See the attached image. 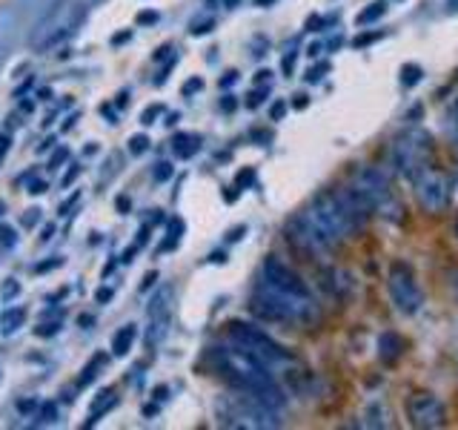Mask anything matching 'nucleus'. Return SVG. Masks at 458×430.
I'll return each mask as SVG.
<instances>
[{
	"instance_id": "1",
	"label": "nucleus",
	"mask_w": 458,
	"mask_h": 430,
	"mask_svg": "<svg viewBox=\"0 0 458 430\" xmlns=\"http://www.w3.org/2000/svg\"><path fill=\"white\" fill-rule=\"evenodd\" d=\"M206 361L212 364V370H215L221 379H226L235 390H247V393L258 396V399L264 405H269L272 410L287 407V396L275 385V379L269 373V364L261 361L252 353H247L243 347L215 344V347L206 350Z\"/></svg>"
},
{
	"instance_id": "2",
	"label": "nucleus",
	"mask_w": 458,
	"mask_h": 430,
	"mask_svg": "<svg viewBox=\"0 0 458 430\" xmlns=\"http://www.w3.org/2000/svg\"><path fill=\"white\" fill-rule=\"evenodd\" d=\"M309 215H313L321 227H326L335 238H350L364 230L367 218L372 215V206L364 201V195L355 187H338V189H324L313 201H309Z\"/></svg>"
},
{
	"instance_id": "3",
	"label": "nucleus",
	"mask_w": 458,
	"mask_h": 430,
	"mask_svg": "<svg viewBox=\"0 0 458 430\" xmlns=\"http://www.w3.org/2000/svg\"><path fill=\"white\" fill-rule=\"evenodd\" d=\"M258 287L264 293H269L278 304L292 315V324H313L318 318V313H321L318 301L306 290L304 278L292 267H287L284 261H278L272 256L264 261V267H261Z\"/></svg>"
},
{
	"instance_id": "4",
	"label": "nucleus",
	"mask_w": 458,
	"mask_h": 430,
	"mask_svg": "<svg viewBox=\"0 0 458 430\" xmlns=\"http://www.w3.org/2000/svg\"><path fill=\"white\" fill-rule=\"evenodd\" d=\"M218 422L224 427H243V430H275L284 422L278 419V410H272L269 405H264L258 396L247 393V390H235L229 396H221L218 405Z\"/></svg>"
},
{
	"instance_id": "5",
	"label": "nucleus",
	"mask_w": 458,
	"mask_h": 430,
	"mask_svg": "<svg viewBox=\"0 0 458 430\" xmlns=\"http://www.w3.org/2000/svg\"><path fill=\"white\" fill-rule=\"evenodd\" d=\"M287 241L296 247L301 256H309V259H326L341 247V238H335L326 227H321L318 221L309 215L306 206L287 221Z\"/></svg>"
},
{
	"instance_id": "6",
	"label": "nucleus",
	"mask_w": 458,
	"mask_h": 430,
	"mask_svg": "<svg viewBox=\"0 0 458 430\" xmlns=\"http://www.w3.org/2000/svg\"><path fill=\"white\" fill-rule=\"evenodd\" d=\"M392 167L407 181H415L424 169L433 167V138L424 130H407L392 141Z\"/></svg>"
},
{
	"instance_id": "7",
	"label": "nucleus",
	"mask_w": 458,
	"mask_h": 430,
	"mask_svg": "<svg viewBox=\"0 0 458 430\" xmlns=\"http://www.w3.org/2000/svg\"><path fill=\"white\" fill-rule=\"evenodd\" d=\"M226 333L238 347H243L247 353L258 356L261 361L267 364H278V361H292V356L287 350L278 344L272 336H267L264 330H258L255 324H247V322H229L226 324Z\"/></svg>"
},
{
	"instance_id": "8",
	"label": "nucleus",
	"mask_w": 458,
	"mask_h": 430,
	"mask_svg": "<svg viewBox=\"0 0 458 430\" xmlns=\"http://www.w3.org/2000/svg\"><path fill=\"white\" fill-rule=\"evenodd\" d=\"M387 290H389V298L401 313L413 315L421 310L424 304V293L418 287V278H415V270L413 264L407 261H396L389 267V276H387Z\"/></svg>"
},
{
	"instance_id": "9",
	"label": "nucleus",
	"mask_w": 458,
	"mask_h": 430,
	"mask_svg": "<svg viewBox=\"0 0 458 430\" xmlns=\"http://www.w3.org/2000/svg\"><path fill=\"white\" fill-rule=\"evenodd\" d=\"M404 413H407V419H410V425L421 427V430L444 427V422H447L444 405H441V399L430 390H415V393L407 396Z\"/></svg>"
},
{
	"instance_id": "10",
	"label": "nucleus",
	"mask_w": 458,
	"mask_h": 430,
	"mask_svg": "<svg viewBox=\"0 0 458 430\" xmlns=\"http://www.w3.org/2000/svg\"><path fill=\"white\" fill-rule=\"evenodd\" d=\"M415 187V198L418 204L424 206V213H430V215H438V213H444L447 206H450V195H453V187L447 184V178L441 175L438 169H424L418 178L413 181Z\"/></svg>"
},
{
	"instance_id": "11",
	"label": "nucleus",
	"mask_w": 458,
	"mask_h": 430,
	"mask_svg": "<svg viewBox=\"0 0 458 430\" xmlns=\"http://www.w3.org/2000/svg\"><path fill=\"white\" fill-rule=\"evenodd\" d=\"M352 187L364 195V201L372 206V213H378V215L387 210L389 204H396V201H398L396 195H392L389 175H387L384 169H378V167H367V169H361Z\"/></svg>"
},
{
	"instance_id": "12",
	"label": "nucleus",
	"mask_w": 458,
	"mask_h": 430,
	"mask_svg": "<svg viewBox=\"0 0 458 430\" xmlns=\"http://www.w3.org/2000/svg\"><path fill=\"white\" fill-rule=\"evenodd\" d=\"M169 315H172V287H163L149 301V330H146V342L149 344H158L167 336Z\"/></svg>"
},
{
	"instance_id": "13",
	"label": "nucleus",
	"mask_w": 458,
	"mask_h": 430,
	"mask_svg": "<svg viewBox=\"0 0 458 430\" xmlns=\"http://www.w3.org/2000/svg\"><path fill=\"white\" fill-rule=\"evenodd\" d=\"M324 287L335 298H347V296H352V276L347 273V270H341V267H330L324 273Z\"/></svg>"
},
{
	"instance_id": "14",
	"label": "nucleus",
	"mask_w": 458,
	"mask_h": 430,
	"mask_svg": "<svg viewBox=\"0 0 458 430\" xmlns=\"http://www.w3.org/2000/svg\"><path fill=\"white\" fill-rule=\"evenodd\" d=\"M404 353V342L401 336H396V333H381L378 336V359L387 364V368H392Z\"/></svg>"
},
{
	"instance_id": "15",
	"label": "nucleus",
	"mask_w": 458,
	"mask_h": 430,
	"mask_svg": "<svg viewBox=\"0 0 458 430\" xmlns=\"http://www.w3.org/2000/svg\"><path fill=\"white\" fill-rule=\"evenodd\" d=\"M172 150L178 158H192L195 152L201 150V138L198 135H189V132H178L172 138Z\"/></svg>"
},
{
	"instance_id": "16",
	"label": "nucleus",
	"mask_w": 458,
	"mask_h": 430,
	"mask_svg": "<svg viewBox=\"0 0 458 430\" xmlns=\"http://www.w3.org/2000/svg\"><path fill=\"white\" fill-rule=\"evenodd\" d=\"M135 336H138L135 324L121 327L118 333H114V339H112V353H114V356H126L129 347H132V342H135Z\"/></svg>"
},
{
	"instance_id": "17",
	"label": "nucleus",
	"mask_w": 458,
	"mask_h": 430,
	"mask_svg": "<svg viewBox=\"0 0 458 430\" xmlns=\"http://www.w3.org/2000/svg\"><path fill=\"white\" fill-rule=\"evenodd\" d=\"M384 14H387V3H384V0H375V3H370L364 12H358L355 23H358V26H370V23H375V21H381Z\"/></svg>"
},
{
	"instance_id": "18",
	"label": "nucleus",
	"mask_w": 458,
	"mask_h": 430,
	"mask_svg": "<svg viewBox=\"0 0 458 430\" xmlns=\"http://www.w3.org/2000/svg\"><path fill=\"white\" fill-rule=\"evenodd\" d=\"M114 405H118V396H114V390H104V393H101V399H97L95 407H92V416H89L86 427H92V425H95L97 419H101L109 407H114Z\"/></svg>"
},
{
	"instance_id": "19",
	"label": "nucleus",
	"mask_w": 458,
	"mask_h": 430,
	"mask_svg": "<svg viewBox=\"0 0 458 430\" xmlns=\"http://www.w3.org/2000/svg\"><path fill=\"white\" fill-rule=\"evenodd\" d=\"M421 77H424V69L418 67V63H404L401 67V84L410 89V86H415V84H421Z\"/></svg>"
},
{
	"instance_id": "20",
	"label": "nucleus",
	"mask_w": 458,
	"mask_h": 430,
	"mask_svg": "<svg viewBox=\"0 0 458 430\" xmlns=\"http://www.w3.org/2000/svg\"><path fill=\"white\" fill-rule=\"evenodd\" d=\"M23 318H26V310L23 307H14V310H6L3 315H0V324H3L6 333H12L18 324H23Z\"/></svg>"
},
{
	"instance_id": "21",
	"label": "nucleus",
	"mask_w": 458,
	"mask_h": 430,
	"mask_svg": "<svg viewBox=\"0 0 458 430\" xmlns=\"http://www.w3.org/2000/svg\"><path fill=\"white\" fill-rule=\"evenodd\" d=\"M181 235H184V221H181V218H172V221H169V241H163L160 250H172Z\"/></svg>"
},
{
	"instance_id": "22",
	"label": "nucleus",
	"mask_w": 458,
	"mask_h": 430,
	"mask_svg": "<svg viewBox=\"0 0 458 430\" xmlns=\"http://www.w3.org/2000/svg\"><path fill=\"white\" fill-rule=\"evenodd\" d=\"M106 361V356H95V361L92 364H86V370H84V376H80L77 379V387H86L89 385V381L97 376V368H101V364Z\"/></svg>"
},
{
	"instance_id": "23",
	"label": "nucleus",
	"mask_w": 458,
	"mask_h": 430,
	"mask_svg": "<svg viewBox=\"0 0 458 430\" xmlns=\"http://www.w3.org/2000/svg\"><path fill=\"white\" fill-rule=\"evenodd\" d=\"M252 181H255V169L252 167H243L238 172V178H235V189H247V187H252Z\"/></svg>"
},
{
	"instance_id": "24",
	"label": "nucleus",
	"mask_w": 458,
	"mask_h": 430,
	"mask_svg": "<svg viewBox=\"0 0 458 430\" xmlns=\"http://www.w3.org/2000/svg\"><path fill=\"white\" fill-rule=\"evenodd\" d=\"M447 130H450V135L458 141V101H453L450 112H447Z\"/></svg>"
},
{
	"instance_id": "25",
	"label": "nucleus",
	"mask_w": 458,
	"mask_h": 430,
	"mask_svg": "<svg viewBox=\"0 0 458 430\" xmlns=\"http://www.w3.org/2000/svg\"><path fill=\"white\" fill-rule=\"evenodd\" d=\"M267 95H269V86H261V89L250 92V95H247V106H250V109L261 106V104H264V98H267Z\"/></svg>"
},
{
	"instance_id": "26",
	"label": "nucleus",
	"mask_w": 458,
	"mask_h": 430,
	"mask_svg": "<svg viewBox=\"0 0 458 430\" xmlns=\"http://www.w3.org/2000/svg\"><path fill=\"white\" fill-rule=\"evenodd\" d=\"M324 72H330V60H324V63H318V67H313L306 72V81L309 84H318L321 77H324Z\"/></svg>"
},
{
	"instance_id": "27",
	"label": "nucleus",
	"mask_w": 458,
	"mask_h": 430,
	"mask_svg": "<svg viewBox=\"0 0 458 430\" xmlns=\"http://www.w3.org/2000/svg\"><path fill=\"white\" fill-rule=\"evenodd\" d=\"M378 38H381V32H364V35H358L352 40V46H355V49H361V46H370V43H375Z\"/></svg>"
},
{
	"instance_id": "28",
	"label": "nucleus",
	"mask_w": 458,
	"mask_h": 430,
	"mask_svg": "<svg viewBox=\"0 0 458 430\" xmlns=\"http://www.w3.org/2000/svg\"><path fill=\"white\" fill-rule=\"evenodd\" d=\"M146 147H149V138H146V135H135L132 141H129V150H132L135 155L146 152Z\"/></svg>"
},
{
	"instance_id": "29",
	"label": "nucleus",
	"mask_w": 458,
	"mask_h": 430,
	"mask_svg": "<svg viewBox=\"0 0 458 430\" xmlns=\"http://www.w3.org/2000/svg\"><path fill=\"white\" fill-rule=\"evenodd\" d=\"M172 178V164L169 161H160L155 167V181H169Z\"/></svg>"
},
{
	"instance_id": "30",
	"label": "nucleus",
	"mask_w": 458,
	"mask_h": 430,
	"mask_svg": "<svg viewBox=\"0 0 458 430\" xmlns=\"http://www.w3.org/2000/svg\"><path fill=\"white\" fill-rule=\"evenodd\" d=\"M158 21H160L158 12H141V14H138V26H152V23H158Z\"/></svg>"
},
{
	"instance_id": "31",
	"label": "nucleus",
	"mask_w": 458,
	"mask_h": 430,
	"mask_svg": "<svg viewBox=\"0 0 458 430\" xmlns=\"http://www.w3.org/2000/svg\"><path fill=\"white\" fill-rule=\"evenodd\" d=\"M284 115H287V104L284 101H275L272 109H269V118L272 121H284Z\"/></svg>"
},
{
	"instance_id": "32",
	"label": "nucleus",
	"mask_w": 458,
	"mask_h": 430,
	"mask_svg": "<svg viewBox=\"0 0 458 430\" xmlns=\"http://www.w3.org/2000/svg\"><path fill=\"white\" fill-rule=\"evenodd\" d=\"M160 112H163V106H160V104H152V106L143 112V118H141V121H143V123H155V118H158Z\"/></svg>"
},
{
	"instance_id": "33",
	"label": "nucleus",
	"mask_w": 458,
	"mask_h": 430,
	"mask_svg": "<svg viewBox=\"0 0 458 430\" xmlns=\"http://www.w3.org/2000/svg\"><path fill=\"white\" fill-rule=\"evenodd\" d=\"M204 89V81L201 77H192V81L184 84V95H195V92H201Z\"/></svg>"
},
{
	"instance_id": "34",
	"label": "nucleus",
	"mask_w": 458,
	"mask_h": 430,
	"mask_svg": "<svg viewBox=\"0 0 458 430\" xmlns=\"http://www.w3.org/2000/svg\"><path fill=\"white\" fill-rule=\"evenodd\" d=\"M0 241H3L6 247H12V244H14V232H12L9 227H0Z\"/></svg>"
},
{
	"instance_id": "35",
	"label": "nucleus",
	"mask_w": 458,
	"mask_h": 430,
	"mask_svg": "<svg viewBox=\"0 0 458 430\" xmlns=\"http://www.w3.org/2000/svg\"><path fill=\"white\" fill-rule=\"evenodd\" d=\"M296 58H298V52H289V55L284 58V75H292V67H296Z\"/></svg>"
},
{
	"instance_id": "36",
	"label": "nucleus",
	"mask_w": 458,
	"mask_h": 430,
	"mask_svg": "<svg viewBox=\"0 0 458 430\" xmlns=\"http://www.w3.org/2000/svg\"><path fill=\"white\" fill-rule=\"evenodd\" d=\"M235 106H238V101L232 98V95H224V101H221V109H224V112H232Z\"/></svg>"
},
{
	"instance_id": "37",
	"label": "nucleus",
	"mask_w": 458,
	"mask_h": 430,
	"mask_svg": "<svg viewBox=\"0 0 458 430\" xmlns=\"http://www.w3.org/2000/svg\"><path fill=\"white\" fill-rule=\"evenodd\" d=\"M269 77H272L269 69H261V72L255 75V86H258V84H264V86H267V84H269Z\"/></svg>"
},
{
	"instance_id": "38",
	"label": "nucleus",
	"mask_w": 458,
	"mask_h": 430,
	"mask_svg": "<svg viewBox=\"0 0 458 430\" xmlns=\"http://www.w3.org/2000/svg\"><path fill=\"white\" fill-rule=\"evenodd\" d=\"M67 158H69V150H58V152L52 155V161H49V164H52V167H58L60 161H67Z\"/></svg>"
},
{
	"instance_id": "39",
	"label": "nucleus",
	"mask_w": 458,
	"mask_h": 430,
	"mask_svg": "<svg viewBox=\"0 0 458 430\" xmlns=\"http://www.w3.org/2000/svg\"><path fill=\"white\" fill-rule=\"evenodd\" d=\"M77 175H80V167H72V169H69L67 175H63V187H69V184H72V181L77 178Z\"/></svg>"
},
{
	"instance_id": "40",
	"label": "nucleus",
	"mask_w": 458,
	"mask_h": 430,
	"mask_svg": "<svg viewBox=\"0 0 458 430\" xmlns=\"http://www.w3.org/2000/svg\"><path fill=\"white\" fill-rule=\"evenodd\" d=\"M14 293H18V281H12V278H9L6 287H3V298H12Z\"/></svg>"
},
{
	"instance_id": "41",
	"label": "nucleus",
	"mask_w": 458,
	"mask_h": 430,
	"mask_svg": "<svg viewBox=\"0 0 458 430\" xmlns=\"http://www.w3.org/2000/svg\"><path fill=\"white\" fill-rule=\"evenodd\" d=\"M235 81H238V72H226V75H224V77H221V86H224V89H226V86H232V84H235Z\"/></svg>"
},
{
	"instance_id": "42",
	"label": "nucleus",
	"mask_w": 458,
	"mask_h": 430,
	"mask_svg": "<svg viewBox=\"0 0 458 430\" xmlns=\"http://www.w3.org/2000/svg\"><path fill=\"white\" fill-rule=\"evenodd\" d=\"M158 281V273L152 270V273H146V278H143V284H141V290H149V287Z\"/></svg>"
},
{
	"instance_id": "43",
	"label": "nucleus",
	"mask_w": 458,
	"mask_h": 430,
	"mask_svg": "<svg viewBox=\"0 0 458 430\" xmlns=\"http://www.w3.org/2000/svg\"><path fill=\"white\" fill-rule=\"evenodd\" d=\"M306 104H309V98H306L304 92H298V95H296V101H292V106H296V109H306Z\"/></svg>"
},
{
	"instance_id": "44",
	"label": "nucleus",
	"mask_w": 458,
	"mask_h": 430,
	"mask_svg": "<svg viewBox=\"0 0 458 430\" xmlns=\"http://www.w3.org/2000/svg\"><path fill=\"white\" fill-rule=\"evenodd\" d=\"M212 26H215V21H206V23H198V26H195V29H192V35H204V32H209Z\"/></svg>"
},
{
	"instance_id": "45",
	"label": "nucleus",
	"mask_w": 458,
	"mask_h": 430,
	"mask_svg": "<svg viewBox=\"0 0 458 430\" xmlns=\"http://www.w3.org/2000/svg\"><path fill=\"white\" fill-rule=\"evenodd\" d=\"M112 296H114V293L109 290V287H104V290H97V296H95V298H97V301H101V304H106V301H109Z\"/></svg>"
},
{
	"instance_id": "46",
	"label": "nucleus",
	"mask_w": 458,
	"mask_h": 430,
	"mask_svg": "<svg viewBox=\"0 0 458 430\" xmlns=\"http://www.w3.org/2000/svg\"><path fill=\"white\" fill-rule=\"evenodd\" d=\"M38 213H40V210H29L26 218H23V227H32V224H35V221H38Z\"/></svg>"
},
{
	"instance_id": "47",
	"label": "nucleus",
	"mask_w": 458,
	"mask_h": 430,
	"mask_svg": "<svg viewBox=\"0 0 458 430\" xmlns=\"http://www.w3.org/2000/svg\"><path fill=\"white\" fill-rule=\"evenodd\" d=\"M421 115H424V106L418 104V106H413L410 112H407V121H415V118H421Z\"/></svg>"
},
{
	"instance_id": "48",
	"label": "nucleus",
	"mask_w": 458,
	"mask_h": 430,
	"mask_svg": "<svg viewBox=\"0 0 458 430\" xmlns=\"http://www.w3.org/2000/svg\"><path fill=\"white\" fill-rule=\"evenodd\" d=\"M252 138H255V141H272V132H264V130H255V132H252Z\"/></svg>"
},
{
	"instance_id": "49",
	"label": "nucleus",
	"mask_w": 458,
	"mask_h": 430,
	"mask_svg": "<svg viewBox=\"0 0 458 430\" xmlns=\"http://www.w3.org/2000/svg\"><path fill=\"white\" fill-rule=\"evenodd\" d=\"M55 267H60V261H49V264H38L35 270H38V273H46V270H55Z\"/></svg>"
},
{
	"instance_id": "50",
	"label": "nucleus",
	"mask_w": 458,
	"mask_h": 430,
	"mask_svg": "<svg viewBox=\"0 0 458 430\" xmlns=\"http://www.w3.org/2000/svg\"><path fill=\"white\" fill-rule=\"evenodd\" d=\"M321 49H324L321 43H313V46H309V49H306V55H309V58H318V55H321Z\"/></svg>"
},
{
	"instance_id": "51",
	"label": "nucleus",
	"mask_w": 458,
	"mask_h": 430,
	"mask_svg": "<svg viewBox=\"0 0 458 430\" xmlns=\"http://www.w3.org/2000/svg\"><path fill=\"white\" fill-rule=\"evenodd\" d=\"M241 235H243V227H238V230H232V232H229V235H226V241H238Z\"/></svg>"
},
{
	"instance_id": "52",
	"label": "nucleus",
	"mask_w": 458,
	"mask_h": 430,
	"mask_svg": "<svg viewBox=\"0 0 458 430\" xmlns=\"http://www.w3.org/2000/svg\"><path fill=\"white\" fill-rule=\"evenodd\" d=\"M129 38H132V35H129V32H123V35H114V38H112V43H114V46H118V43H126Z\"/></svg>"
},
{
	"instance_id": "53",
	"label": "nucleus",
	"mask_w": 458,
	"mask_h": 430,
	"mask_svg": "<svg viewBox=\"0 0 458 430\" xmlns=\"http://www.w3.org/2000/svg\"><path fill=\"white\" fill-rule=\"evenodd\" d=\"M43 416H46V422H52V419H55V407H52V405L43 407Z\"/></svg>"
},
{
	"instance_id": "54",
	"label": "nucleus",
	"mask_w": 458,
	"mask_h": 430,
	"mask_svg": "<svg viewBox=\"0 0 458 430\" xmlns=\"http://www.w3.org/2000/svg\"><path fill=\"white\" fill-rule=\"evenodd\" d=\"M6 150H9V138H0V158L6 155Z\"/></svg>"
},
{
	"instance_id": "55",
	"label": "nucleus",
	"mask_w": 458,
	"mask_h": 430,
	"mask_svg": "<svg viewBox=\"0 0 458 430\" xmlns=\"http://www.w3.org/2000/svg\"><path fill=\"white\" fill-rule=\"evenodd\" d=\"M118 210H121V213L129 210V198H118Z\"/></svg>"
},
{
	"instance_id": "56",
	"label": "nucleus",
	"mask_w": 458,
	"mask_h": 430,
	"mask_svg": "<svg viewBox=\"0 0 458 430\" xmlns=\"http://www.w3.org/2000/svg\"><path fill=\"white\" fill-rule=\"evenodd\" d=\"M18 407H21V410H23V413H29V410H32V407H35V402H21V405H18Z\"/></svg>"
},
{
	"instance_id": "57",
	"label": "nucleus",
	"mask_w": 458,
	"mask_h": 430,
	"mask_svg": "<svg viewBox=\"0 0 458 430\" xmlns=\"http://www.w3.org/2000/svg\"><path fill=\"white\" fill-rule=\"evenodd\" d=\"M43 189H46V184H35V187L29 189V193H35V195H38V193H43Z\"/></svg>"
},
{
	"instance_id": "58",
	"label": "nucleus",
	"mask_w": 458,
	"mask_h": 430,
	"mask_svg": "<svg viewBox=\"0 0 458 430\" xmlns=\"http://www.w3.org/2000/svg\"><path fill=\"white\" fill-rule=\"evenodd\" d=\"M52 232H55V227H52V224H46V227H43V238H49Z\"/></svg>"
},
{
	"instance_id": "59",
	"label": "nucleus",
	"mask_w": 458,
	"mask_h": 430,
	"mask_svg": "<svg viewBox=\"0 0 458 430\" xmlns=\"http://www.w3.org/2000/svg\"><path fill=\"white\" fill-rule=\"evenodd\" d=\"M447 9H450V12H458V0H447Z\"/></svg>"
},
{
	"instance_id": "60",
	"label": "nucleus",
	"mask_w": 458,
	"mask_h": 430,
	"mask_svg": "<svg viewBox=\"0 0 458 430\" xmlns=\"http://www.w3.org/2000/svg\"><path fill=\"white\" fill-rule=\"evenodd\" d=\"M241 3V0H226V6H238Z\"/></svg>"
},
{
	"instance_id": "61",
	"label": "nucleus",
	"mask_w": 458,
	"mask_h": 430,
	"mask_svg": "<svg viewBox=\"0 0 458 430\" xmlns=\"http://www.w3.org/2000/svg\"><path fill=\"white\" fill-rule=\"evenodd\" d=\"M453 193H455V195H458V178H455V184H453Z\"/></svg>"
},
{
	"instance_id": "62",
	"label": "nucleus",
	"mask_w": 458,
	"mask_h": 430,
	"mask_svg": "<svg viewBox=\"0 0 458 430\" xmlns=\"http://www.w3.org/2000/svg\"><path fill=\"white\" fill-rule=\"evenodd\" d=\"M453 230H455V235H458V218H455V227H453Z\"/></svg>"
}]
</instances>
